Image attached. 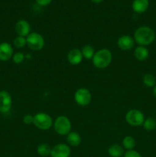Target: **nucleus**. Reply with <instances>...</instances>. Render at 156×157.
Here are the masks:
<instances>
[{
    "label": "nucleus",
    "mask_w": 156,
    "mask_h": 157,
    "mask_svg": "<svg viewBox=\"0 0 156 157\" xmlns=\"http://www.w3.org/2000/svg\"><path fill=\"white\" fill-rule=\"evenodd\" d=\"M91 1L94 3H100V2H102L103 0H91Z\"/></svg>",
    "instance_id": "nucleus-29"
},
{
    "label": "nucleus",
    "mask_w": 156,
    "mask_h": 157,
    "mask_svg": "<svg viewBox=\"0 0 156 157\" xmlns=\"http://www.w3.org/2000/svg\"><path fill=\"white\" fill-rule=\"evenodd\" d=\"M26 45L32 51H41L44 48L45 41L41 34L38 32H32L26 37Z\"/></svg>",
    "instance_id": "nucleus-5"
},
{
    "label": "nucleus",
    "mask_w": 156,
    "mask_h": 157,
    "mask_svg": "<svg viewBox=\"0 0 156 157\" xmlns=\"http://www.w3.org/2000/svg\"><path fill=\"white\" fill-rule=\"evenodd\" d=\"M136 145V140L132 136H126L122 140V147L127 150H132Z\"/></svg>",
    "instance_id": "nucleus-18"
},
{
    "label": "nucleus",
    "mask_w": 156,
    "mask_h": 157,
    "mask_svg": "<svg viewBox=\"0 0 156 157\" xmlns=\"http://www.w3.org/2000/svg\"><path fill=\"white\" fill-rule=\"evenodd\" d=\"M113 60V54L109 49L101 48L95 52L92 62L95 67L98 69H105L110 66Z\"/></svg>",
    "instance_id": "nucleus-2"
},
{
    "label": "nucleus",
    "mask_w": 156,
    "mask_h": 157,
    "mask_svg": "<svg viewBox=\"0 0 156 157\" xmlns=\"http://www.w3.org/2000/svg\"><path fill=\"white\" fill-rule=\"evenodd\" d=\"M24 59V55L22 52H16V53L13 54L12 56V61L15 64H21L23 62Z\"/></svg>",
    "instance_id": "nucleus-24"
},
{
    "label": "nucleus",
    "mask_w": 156,
    "mask_h": 157,
    "mask_svg": "<svg viewBox=\"0 0 156 157\" xmlns=\"http://www.w3.org/2000/svg\"><path fill=\"white\" fill-rule=\"evenodd\" d=\"M145 120L143 113L138 109H131L125 114V121L132 127L142 126Z\"/></svg>",
    "instance_id": "nucleus-6"
},
{
    "label": "nucleus",
    "mask_w": 156,
    "mask_h": 157,
    "mask_svg": "<svg viewBox=\"0 0 156 157\" xmlns=\"http://www.w3.org/2000/svg\"><path fill=\"white\" fill-rule=\"evenodd\" d=\"M92 94L90 90L84 87L77 89L74 93V101L81 107H86L91 102Z\"/></svg>",
    "instance_id": "nucleus-7"
},
{
    "label": "nucleus",
    "mask_w": 156,
    "mask_h": 157,
    "mask_svg": "<svg viewBox=\"0 0 156 157\" xmlns=\"http://www.w3.org/2000/svg\"><path fill=\"white\" fill-rule=\"evenodd\" d=\"M135 40L130 35H122L117 40V45L120 50L129 51L134 47Z\"/></svg>",
    "instance_id": "nucleus-10"
},
{
    "label": "nucleus",
    "mask_w": 156,
    "mask_h": 157,
    "mask_svg": "<svg viewBox=\"0 0 156 157\" xmlns=\"http://www.w3.org/2000/svg\"><path fill=\"white\" fill-rule=\"evenodd\" d=\"M123 157H142L139 152L136 151L134 150H127L125 153H124Z\"/></svg>",
    "instance_id": "nucleus-25"
},
{
    "label": "nucleus",
    "mask_w": 156,
    "mask_h": 157,
    "mask_svg": "<svg viewBox=\"0 0 156 157\" xmlns=\"http://www.w3.org/2000/svg\"><path fill=\"white\" fill-rule=\"evenodd\" d=\"M67 61L72 65H78L83 61L82 52L78 48H73L67 54Z\"/></svg>",
    "instance_id": "nucleus-13"
},
{
    "label": "nucleus",
    "mask_w": 156,
    "mask_h": 157,
    "mask_svg": "<svg viewBox=\"0 0 156 157\" xmlns=\"http://www.w3.org/2000/svg\"><path fill=\"white\" fill-rule=\"evenodd\" d=\"M71 150L65 144H58L51 148L50 157H70Z\"/></svg>",
    "instance_id": "nucleus-9"
},
{
    "label": "nucleus",
    "mask_w": 156,
    "mask_h": 157,
    "mask_svg": "<svg viewBox=\"0 0 156 157\" xmlns=\"http://www.w3.org/2000/svg\"><path fill=\"white\" fill-rule=\"evenodd\" d=\"M53 126L55 132L61 136H67L71 131V122L68 117L64 115L58 116L54 121Z\"/></svg>",
    "instance_id": "nucleus-3"
},
{
    "label": "nucleus",
    "mask_w": 156,
    "mask_h": 157,
    "mask_svg": "<svg viewBox=\"0 0 156 157\" xmlns=\"http://www.w3.org/2000/svg\"><path fill=\"white\" fill-rule=\"evenodd\" d=\"M14 45L16 48H21L24 47L26 45V38L22 36H17L14 38Z\"/></svg>",
    "instance_id": "nucleus-23"
},
{
    "label": "nucleus",
    "mask_w": 156,
    "mask_h": 157,
    "mask_svg": "<svg viewBox=\"0 0 156 157\" xmlns=\"http://www.w3.org/2000/svg\"><path fill=\"white\" fill-rule=\"evenodd\" d=\"M133 38L135 42L137 43L139 46L145 47L152 44L154 41L155 32L148 26H141L135 31Z\"/></svg>",
    "instance_id": "nucleus-1"
},
{
    "label": "nucleus",
    "mask_w": 156,
    "mask_h": 157,
    "mask_svg": "<svg viewBox=\"0 0 156 157\" xmlns=\"http://www.w3.org/2000/svg\"><path fill=\"white\" fill-rule=\"evenodd\" d=\"M143 84L148 87H154L156 85V78L151 74H146L142 78Z\"/></svg>",
    "instance_id": "nucleus-21"
},
{
    "label": "nucleus",
    "mask_w": 156,
    "mask_h": 157,
    "mask_svg": "<svg viewBox=\"0 0 156 157\" xmlns=\"http://www.w3.org/2000/svg\"><path fill=\"white\" fill-rule=\"evenodd\" d=\"M108 153L111 157H121L124 155V148L119 144H112L108 148Z\"/></svg>",
    "instance_id": "nucleus-17"
},
{
    "label": "nucleus",
    "mask_w": 156,
    "mask_h": 157,
    "mask_svg": "<svg viewBox=\"0 0 156 157\" xmlns=\"http://www.w3.org/2000/svg\"><path fill=\"white\" fill-rule=\"evenodd\" d=\"M34 125L41 130H47L53 127L54 121L51 117L46 113L40 112L34 115Z\"/></svg>",
    "instance_id": "nucleus-4"
},
{
    "label": "nucleus",
    "mask_w": 156,
    "mask_h": 157,
    "mask_svg": "<svg viewBox=\"0 0 156 157\" xmlns=\"http://www.w3.org/2000/svg\"><path fill=\"white\" fill-rule=\"evenodd\" d=\"M83 57L87 60H92L95 55V50L91 45H85L81 49Z\"/></svg>",
    "instance_id": "nucleus-19"
},
{
    "label": "nucleus",
    "mask_w": 156,
    "mask_h": 157,
    "mask_svg": "<svg viewBox=\"0 0 156 157\" xmlns=\"http://www.w3.org/2000/svg\"><path fill=\"white\" fill-rule=\"evenodd\" d=\"M149 6L148 0H134L132 4V10L136 13H143Z\"/></svg>",
    "instance_id": "nucleus-14"
},
{
    "label": "nucleus",
    "mask_w": 156,
    "mask_h": 157,
    "mask_svg": "<svg viewBox=\"0 0 156 157\" xmlns=\"http://www.w3.org/2000/svg\"><path fill=\"white\" fill-rule=\"evenodd\" d=\"M13 56V48L8 42L0 44V61H7Z\"/></svg>",
    "instance_id": "nucleus-12"
},
{
    "label": "nucleus",
    "mask_w": 156,
    "mask_h": 157,
    "mask_svg": "<svg viewBox=\"0 0 156 157\" xmlns=\"http://www.w3.org/2000/svg\"><path fill=\"white\" fill-rule=\"evenodd\" d=\"M37 152H38V155L43 157L48 156L50 155V152H51V148L50 146L47 144H41L37 148Z\"/></svg>",
    "instance_id": "nucleus-20"
},
{
    "label": "nucleus",
    "mask_w": 156,
    "mask_h": 157,
    "mask_svg": "<svg viewBox=\"0 0 156 157\" xmlns=\"http://www.w3.org/2000/svg\"><path fill=\"white\" fill-rule=\"evenodd\" d=\"M81 136L75 131H70L67 135V144L71 147H78L81 143Z\"/></svg>",
    "instance_id": "nucleus-16"
},
{
    "label": "nucleus",
    "mask_w": 156,
    "mask_h": 157,
    "mask_svg": "<svg viewBox=\"0 0 156 157\" xmlns=\"http://www.w3.org/2000/svg\"><path fill=\"white\" fill-rule=\"evenodd\" d=\"M12 105V99L10 94L6 90L0 91V112L6 113L11 110Z\"/></svg>",
    "instance_id": "nucleus-8"
},
{
    "label": "nucleus",
    "mask_w": 156,
    "mask_h": 157,
    "mask_svg": "<svg viewBox=\"0 0 156 157\" xmlns=\"http://www.w3.org/2000/svg\"><path fill=\"white\" fill-rule=\"evenodd\" d=\"M144 129L148 131H151L156 129V120L153 117H148L145 120L143 124Z\"/></svg>",
    "instance_id": "nucleus-22"
},
{
    "label": "nucleus",
    "mask_w": 156,
    "mask_h": 157,
    "mask_svg": "<svg viewBox=\"0 0 156 157\" xmlns=\"http://www.w3.org/2000/svg\"><path fill=\"white\" fill-rule=\"evenodd\" d=\"M149 52L144 46H138L134 51V56L136 60L139 61H144L148 58Z\"/></svg>",
    "instance_id": "nucleus-15"
},
{
    "label": "nucleus",
    "mask_w": 156,
    "mask_h": 157,
    "mask_svg": "<svg viewBox=\"0 0 156 157\" xmlns=\"http://www.w3.org/2000/svg\"><path fill=\"white\" fill-rule=\"evenodd\" d=\"M152 93H153V96H154V98H155V99H156V85L154 86V87H153Z\"/></svg>",
    "instance_id": "nucleus-28"
},
{
    "label": "nucleus",
    "mask_w": 156,
    "mask_h": 157,
    "mask_svg": "<svg viewBox=\"0 0 156 157\" xmlns=\"http://www.w3.org/2000/svg\"><path fill=\"white\" fill-rule=\"evenodd\" d=\"M23 122L27 125H30L34 123V116L31 114H26L24 115L23 117Z\"/></svg>",
    "instance_id": "nucleus-26"
},
{
    "label": "nucleus",
    "mask_w": 156,
    "mask_h": 157,
    "mask_svg": "<svg viewBox=\"0 0 156 157\" xmlns=\"http://www.w3.org/2000/svg\"><path fill=\"white\" fill-rule=\"evenodd\" d=\"M15 29L18 36H22L26 38L31 33V25L28 21H27L26 20H19L15 24Z\"/></svg>",
    "instance_id": "nucleus-11"
},
{
    "label": "nucleus",
    "mask_w": 156,
    "mask_h": 157,
    "mask_svg": "<svg viewBox=\"0 0 156 157\" xmlns=\"http://www.w3.org/2000/svg\"><path fill=\"white\" fill-rule=\"evenodd\" d=\"M36 2L38 3L39 6H48L50 2H52V0H35Z\"/></svg>",
    "instance_id": "nucleus-27"
}]
</instances>
